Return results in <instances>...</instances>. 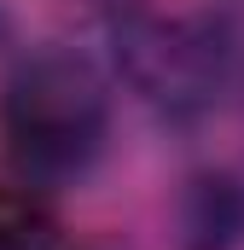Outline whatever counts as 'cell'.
<instances>
[{"label":"cell","instance_id":"obj_1","mask_svg":"<svg viewBox=\"0 0 244 250\" xmlns=\"http://www.w3.org/2000/svg\"><path fill=\"white\" fill-rule=\"evenodd\" d=\"M0 140L23 181L76 187L111 140V82L87 53L41 47L0 87Z\"/></svg>","mask_w":244,"mask_h":250},{"label":"cell","instance_id":"obj_2","mask_svg":"<svg viewBox=\"0 0 244 250\" xmlns=\"http://www.w3.org/2000/svg\"><path fill=\"white\" fill-rule=\"evenodd\" d=\"M111 64L163 123H198L239 82V29L215 12H128L111 23Z\"/></svg>","mask_w":244,"mask_h":250},{"label":"cell","instance_id":"obj_3","mask_svg":"<svg viewBox=\"0 0 244 250\" xmlns=\"http://www.w3.org/2000/svg\"><path fill=\"white\" fill-rule=\"evenodd\" d=\"M175 245L181 250H244V181L239 175L203 169L181 187Z\"/></svg>","mask_w":244,"mask_h":250},{"label":"cell","instance_id":"obj_4","mask_svg":"<svg viewBox=\"0 0 244 250\" xmlns=\"http://www.w3.org/2000/svg\"><path fill=\"white\" fill-rule=\"evenodd\" d=\"M0 250H59V239H53L35 215H23V209L0 204Z\"/></svg>","mask_w":244,"mask_h":250},{"label":"cell","instance_id":"obj_5","mask_svg":"<svg viewBox=\"0 0 244 250\" xmlns=\"http://www.w3.org/2000/svg\"><path fill=\"white\" fill-rule=\"evenodd\" d=\"M233 87H239V117H244V64H239V82Z\"/></svg>","mask_w":244,"mask_h":250}]
</instances>
